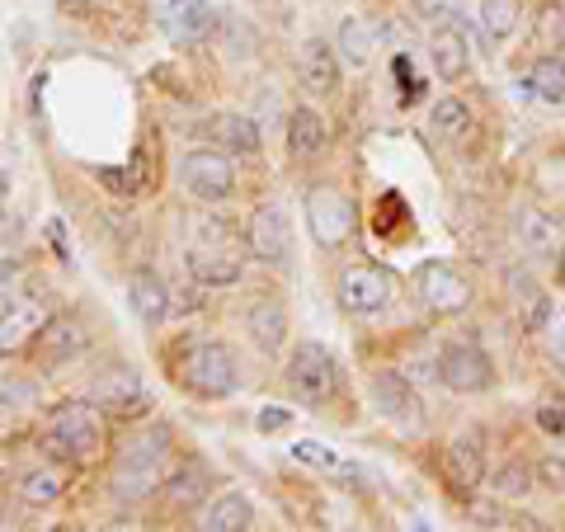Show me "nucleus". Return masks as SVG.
<instances>
[{"mask_svg": "<svg viewBox=\"0 0 565 532\" xmlns=\"http://www.w3.org/2000/svg\"><path fill=\"white\" fill-rule=\"evenodd\" d=\"M245 326H250L255 344H259L264 353H278L282 340H288V311H282V301H274V297L255 301L250 316H245Z\"/></svg>", "mask_w": 565, "mask_h": 532, "instance_id": "obj_20", "label": "nucleus"}, {"mask_svg": "<svg viewBox=\"0 0 565 532\" xmlns=\"http://www.w3.org/2000/svg\"><path fill=\"white\" fill-rule=\"evenodd\" d=\"M429 123H434V132L438 137H448V141H462L471 132V104L467 99H438L434 109H429Z\"/></svg>", "mask_w": 565, "mask_h": 532, "instance_id": "obj_30", "label": "nucleus"}, {"mask_svg": "<svg viewBox=\"0 0 565 532\" xmlns=\"http://www.w3.org/2000/svg\"><path fill=\"white\" fill-rule=\"evenodd\" d=\"M180 382L189 386L193 396H232L236 392V359L232 349L217 344V340H199L180 353Z\"/></svg>", "mask_w": 565, "mask_h": 532, "instance_id": "obj_2", "label": "nucleus"}, {"mask_svg": "<svg viewBox=\"0 0 565 532\" xmlns=\"http://www.w3.org/2000/svg\"><path fill=\"white\" fill-rule=\"evenodd\" d=\"M542 349L556 368H565V307H552L542 321Z\"/></svg>", "mask_w": 565, "mask_h": 532, "instance_id": "obj_36", "label": "nucleus"}, {"mask_svg": "<svg viewBox=\"0 0 565 532\" xmlns=\"http://www.w3.org/2000/svg\"><path fill=\"white\" fill-rule=\"evenodd\" d=\"M537 486V471L527 467V462H504V467H494L490 471V490H494V500H527Z\"/></svg>", "mask_w": 565, "mask_h": 532, "instance_id": "obj_29", "label": "nucleus"}, {"mask_svg": "<svg viewBox=\"0 0 565 532\" xmlns=\"http://www.w3.org/2000/svg\"><path fill=\"white\" fill-rule=\"evenodd\" d=\"M448 476H452V486L457 490H476L486 481V448H481V434H457L452 438V448H448Z\"/></svg>", "mask_w": 565, "mask_h": 532, "instance_id": "obj_16", "label": "nucleus"}, {"mask_svg": "<svg viewBox=\"0 0 565 532\" xmlns=\"http://www.w3.org/2000/svg\"><path fill=\"white\" fill-rule=\"evenodd\" d=\"M519 241L533 255H556L561 251V222L552 217V212H542V208H523L519 212Z\"/></svg>", "mask_w": 565, "mask_h": 532, "instance_id": "obj_21", "label": "nucleus"}, {"mask_svg": "<svg viewBox=\"0 0 565 532\" xmlns=\"http://www.w3.org/2000/svg\"><path fill=\"white\" fill-rule=\"evenodd\" d=\"M537 481L546 490H565V457H546V462L537 467Z\"/></svg>", "mask_w": 565, "mask_h": 532, "instance_id": "obj_40", "label": "nucleus"}, {"mask_svg": "<svg viewBox=\"0 0 565 532\" xmlns=\"http://www.w3.org/2000/svg\"><path fill=\"white\" fill-rule=\"evenodd\" d=\"M419 14H424V20H429L434 29H444V24H462L467 0H419Z\"/></svg>", "mask_w": 565, "mask_h": 532, "instance_id": "obj_37", "label": "nucleus"}, {"mask_svg": "<svg viewBox=\"0 0 565 532\" xmlns=\"http://www.w3.org/2000/svg\"><path fill=\"white\" fill-rule=\"evenodd\" d=\"M334 382H340V368H334L330 349H321L316 340L297 344L292 359H288V386L297 396H302L307 405H321L334 396Z\"/></svg>", "mask_w": 565, "mask_h": 532, "instance_id": "obj_6", "label": "nucleus"}, {"mask_svg": "<svg viewBox=\"0 0 565 532\" xmlns=\"http://www.w3.org/2000/svg\"><path fill=\"white\" fill-rule=\"evenodd\" d=\"M429 62H434V76H438V81H448V85L467 76L471 47H467L462 33H457V24L434 29V39H429Z\"/></svg>", "mask_w": 565, "mask_h": 532, "instance_id": "obj_15", "label": "nucleus"}, {"mask_svg": "<svg viewBox=\"0 0 565 532\" xmlns=\"http://www.w3.org/2000/svg\"><path fill=\"white\" fill-rule=\"evenodd\" d=\"M419 297H424V307H429L434 316H457V311H467L471 307V283L452 269V264L444 259H429V264H419Z\"/></svg>", "mask_w": 565, "mask_h": 532, "instance_id": "obj_8", "label": "nucleus"}, {"mask_svg": "<svg viewBox=\"0 0 565 532\" xmlns=\"http://www.w3.org/2000/svg\"><path fill=\"white\" fill-rule=\"evenodd\" d=\"M292 457H297V462H311V467H326V471H349V467L340 462V457H334V453L326 448V443H297Z\"/></svg>", "mask_w": 565, "mask_h": 532, "instance_id": "obj_38", "label": "nucleus"}, {"mask_svg": "<svg viewBox=\"0 0 565 532\" xmlns=\"http://www.w3.org/2000/svg\"><path fill=\"white\" fill-rule=\"evenodd\" d=\"M297 71H302V85H307L311 95H334V91H340V62H334V47L321 43V39L302 43Z\"/></svg>", "mask_w": 565, "mask_h": 532, "instance_id": "obj_17", "label": "nucleus"}, {"mask_svg": "<svg viewBox=\"0 0 565 532\" xmlns=\"http://www.w3.org/2000/svg\"><path fill=\"white\" fill-rule=\"evenodd\" d=\"M509 297H514L523 326H527V330H542L546 311H552V301H546V292L537 288V283L527 278V274H509Z\"/></svg>", "mask_w": 565, "mask_h": 532, "instance_id": "obj_27", "label": "nucleus"}, {"mask_svg": "<svg viewBox=\"0 0 565 532\" xmlns=\"http://www.w3.org/2000/svg\"><path fill=\"white\" fill-rule=\"evenodd\" d=\"M166 467H170V434L151 429L128 443V453L114 467V500L122 504H141L166 486Z\"/></svg>", "mask_w": 565, "mask_h": 532, "instance_id": "obj_1", "label": "nucleus"}, {"mask_svg": "<svg viewBox=\"0 0 565 532\" xmlns=\"http://www.w3.org/2000/svg\"><path fill=\"white\" fill-rule=\"evenodd\" d=\"M39 340H43V363H66L71 353L85 349V330L76 321H47Z\"/></svg>", "mask_w": 565, "mask_h": 532, "instance_id": "obj_28", "label": "nucleus"}, {"mask_svg": "<svg viewBox=\"0 0 565 532\" xmlns=\"http://www.w3.org/2000/svg\"><path fill=\"white\" fill-rule=\"evenodd\" d=\"M52 321L47 316V307L39 297H20V301H10L6 311H0V353H20L29 340H39L43 334V326Z\"/></svg>", "mask_w": 565, "mask_h": 532, "instance_id": "obj_11", "label": "nucleus"}, {"mask_svg": "<svg viewBox=\"0 0 565 532\" xmlns=\"http://www.w3.org/2000/svg\"><path fill=\"white\" fill-rule=\"evenodd\" d=\"M245 245H250V255L264 259V264H282L292 245V222H288V208L282 203H259L250 226H245Z\"/></svg>", "mask_w": 565, "mask_h": 532, "instance_id": "obj_9", "label": "nucleus"}, {"mask_svg": "<svg viewBox=\"0 0 565 532\" xmlns=\"http://www.w3.org/2000/svg\"><path fill=\"white\" fill-rule=\"evenodd\" d=\"M527 95L537 104H565V62L561 52H542L527 71Z\"/></svg>", "mask_w": 565, "mask_h": 532, "instance_id": "obj_22", "label": "nucleus"}, {"mask_svg": "<svg viewBox=\"0 0 565 532\" xmlns=\"http://www.w3.org/2000/svg\"><path fill=\"white\" fill-rule=\"evenodd\" d=\"M307 222H311V236L321 251H340V245L353 236V226H359V208H353L340 189L316 184L307 193Z\"/></svg>", "mask_w": 565, "mask_h": 532, "instance_id": "obj_3", "label": "nucleus"}, {"mask_svg": "<svg viewBox=\"0 0 565 532\" xmlns=\"http://www.w3.org/2000/svg\"><path fill=\"white\" fill-rule=\"evenodd\" d=\"M255 424H259L264 434H278V429H288V424H292V411H282V405H269V411H264Z\"/></svg>", "mask_w": 565, "mask_h": 532, "instance_id": "obj_41", "label": "nucleus"}, {"mask_svg": "<svg viewBox=\"0 0 565 532\" xmlns=\"http://www.w3.org/2000/svg\"><path fill=\"white\" fill-rule=\"evenodd\" d=\"M62 490H66L62 471L43 467V471H29L24 481H20V500L33 504V509H47V504H57V500H62Z\"/></svg>", "mask_w": 565, "mask_h": 532, "instance_id": "obj_32", "label": "nucleus"}, {"mask_svg": "<svg viewBox=\"0 0 565 532\" xmlns=\"http://www.w3.org/2000/svg\"><path fill=\"white\" fill-rule=\"evenodd\" d=\"M180 184H184L189 199L222 203V199H232V189H236V166L226 151H212V147L189 151L180 161Z\"/></svg>", "mask_w": 565, "mask_h": 532, "instance_id": "obj_4", "label": "nucleus"}, {"mask_svg": "<svg viewBox=\"0 0 565 532\" xmlns=\"http://www.w3.org/2000/svg\"><path fill=\"white\" fill-rule=\"evenodd\" d=\"M396 297V278L382 264H349L340 274V307L349 316H377L392 307Z\"/></svg>", "mask_w": 565, "mask_h": 532, "instance_id": "obj_5", "label": "nucleus"}, {"mask_svg": "<svg viewBox=\"0 0 565 532\" xmlns=\"http://www.w3.org/2000/svg\"><path fill=\"white\" fill-rule=\"evenodd\" d=\"M533 43H537V52H561L565 47V0H546V6L537 10Z\"/></svg>", "mask_w": 565, "mask_h": 532, "instance_id": "obj_33", "label": "nucleus"}, {"mask_svg": "<svg viewBox=\"0 0 565 532\" xmlns=\"http://www.w3.org/2000/svg\"><path fill=\"white\" fill-rule=\"evenodd\" d=\"M189 274L199 283H207V288H232V283H241V255L236 251H212V245H193Z\"/></svg>", "mask_w": 565, "mask_h": 532, "instance_id": "obj_18", "label": "nucleus"}, {"mask_svg": "<svg viewBox=\"0 0 565 532\" xmlns=\"http://www.w3.org/2000/svg\"><path fill=\"white\" fill-rule=\"evenodd\" d=\"M95 401H99V405H109V411L132 415V401H141V382H137V372H128V368L104 372V377L95 382Z\"/></svg>", "mask_w": 565, "mask_h": 532, "instance_id": "obj_24", "label": "nucleus"}, {"mask_svg": "<svg viewBox=\"0 0 565 532\" xmlns=\"http://www.w3.org/2000/svg\"><path fill=\"white\" fill-rule=\"evenodd\" d=\"M199 137L207 141L212 151H226V156H250V151H259V128H255V118H245V114H212L203 128H199Z\"/></svg>", "mask_w": 565, "mask_h": 532, "instance_id": "obj_14", "label": "nucleus"}, {"mask_svg": "<svg viewBox=\"0 0 565 532\" xmlns=\"http://www.w3.org/2000/svg\"><path fill=\"white\" fill-rule=\"evenodd\" d=\"M373 405L382 411V419L401 424V429H415V424H419V396H415L411 377L396 372V368L373 372Z\"/></svg>", "mask_w": 565, "mask_h": 532, "instance_id": "obj_10", "label": "nucleus"}, {"mask_svg": "<svg viewBox=\"0 0 565 532\" xmlns=\"http://www.w3.org/2000/svg\"><path fill=\"white\" fill-rule=\"evenodd\" d=\"M151 14H156V29H161L166 39H174V43L203 39L207 24H212L207 0H156Z\"/></svg>", "mask_w": 565, "mask_h": 532, "instance_id": "obj_13", "label": "nucleus"}, {"mask_svg": "<svg viewBox=\"0 0 565 532\" xmlns=\"http://www.w3.org/2000/svg\"><path fill=\"white\" fill-rule=\"evenodd\" d=\"M561 283H565V255H561Z\"/></svg>", "mask_w": 565, "mask_h": 532, "instance_id": "obj_42", "label": "nucleus"}, {"mask_svg": "<svg viewBox=\"0 0 565 532\" xmlns=\"http://www.w3.org/2000/svg\"><path fill=\"white\" fill-rule=\"evenodd\" d=\"M326 137L330 132H326L321 114L307 109V104H302V109H292V118H288V147H292V156H302V161H307V156H316L326 147Z\"/></svg>", "mask_w": 565, "mask_h": 532, "instance_id": "obj_23", "label": "nucleus"}, {"mask_svg": "<svg viewBox=\"0 0 565 532\" xmlns=\"http://www.w3.org/2000/svg\"><path fill=\"white\" fill-rule=\"evenodd\" d=\"M250 523H255V509H250L245 494H222V500L207 504V513H203L207 532H245Z\"/></svg>", "mask_w": 565, "mask_h": 532, "instance_id": "obj_26", "label": "nucleus"}, {"mask_svg": "<svg viewBox=\"0 0 565 532\" xmlns=\"http://www.w3.org/2000/svg\"><path fill=\"white\" fill-rule=\"evenodd\" d=\"M373 39H377V33L367 29V20L349 14V20L340 24V57L349 66H367V57H373Z\"/></svg>", "mask_w": 565, "mask_h": 532, "instance_id": "obj_31", "label": "nucleus"}, {"mask_svg": "<svg viewBox=\"0 0 565 532\" xmlns=\"http://www.w3.org/2000/svg\"><path fill=\"white\" fill-rule=\"evenodd\" d=\"M207 494V467L203 462H184L180 471L166 476V500L170 509H193Z\"/></svg>", "mask_w": 565, "mask_h": 532, "instance_id": "obj_25", "label": "nucleus"}, {"mask_svg": "<svg viewBox=\"0 0 565 532\" xmlns=\"http://www.w3.org/2000/svg\"><path fill=\"white\" fill-rule=\"evenodd\" d=\"M33 401H39V386H33L29 377H0V415L29 411Z\"/></svg>", "mask_w": 565, "mask_h": 532, "instance_id": "obj_35", "label": "nucleus"}, {"mask_svg": "<svg viewBox=\"0 0 565 532\" xmlns=\"http://www.w3.org/2000/svg\"><path fill=\"white\" fill-rule=\"evenodd\" d=\"M438 382L457 396H481L494 386V363L486 359L481 344H448L438 359Z\"/></svg>", "mask_w": 565, "mask_h": 532, "instance_id": "obj_7", "label": "nucleus"}, {"mask_svg": "<svg viewBox=\"0 0 565 532\" xmlns=\"http://www.w3.org/2000/svg\"><path fill=\"white\" fill-rule=\"evenodd\" d=\"M523 20V0H481V24L494 43H504Z\"/></svg>", "mask_w": 565, "mask_h": 532, "instance_id": "obj_34", "label": "nucleus"}, {"mask_svg": "<svg viewBox=\"0 0 565 532\" xmlns=\"http://www.w3.org/2000/svg\"><path fill=\"white\" fill-rule=\"evenodd\" d=\"M128 301H132V311L141 316L147 326H161L166 316H170V288L156 274H147V269H137L132 278H128Z\"/></svg>", "mask_w": 565, "mask_h": 532, "instance_id": "obj_19", "label": "nucleus"}, {"mask_svg": "<svg viewBox=\"0 0 565 532\" xmlns=\"http://www.w3.org/2000/svg\"><path fill=\"white\" fill-rule=\"evenodd\" d=\"M537 424L546 434H565V396H546L537 405Z\"/></svg>", "mask_w": 565, "mask_h": 532, "instance_id": "obj_39", "label": "nucleus"}, {"mask_svg": "<svg viewBox=\"0 0 565 532\" xmlns=\"http://www.w3.org/2000/svg\"><path fill=\"white\" fill-rule=\"evenodd\" d=\"M99 438H104V429H99L95 405H62V411L52 415V443L66 453L85 457V453L99 448Z\"/></svg>", "mask_w": 565, "mask_h": 532, "instance_id": "obj_12", "label": "nucleus"}]
</instances>
